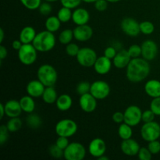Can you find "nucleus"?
I'll list each match as a JSON object with an SVG mask.
<instances>
[{
  "label": "nucleus",
  "instance_id": "864d4df0",
  "mask_svg": "<svg viewBox=\"0 0 160 160\" xmlns=\"http://www.w3.org/2000/svg\"><path fill=\"white\" fill-rule=\"evenodd\" d=\"M6 115V110H5V106L3 103L0 104V119H2Z\"/></svg>",
  "mask_w": 160,
  "mask_h": 160
},
{
  "label": "nucleus",
  "instance_id": "c03bdc74",
  "mask_svg": "<svg viewBox=\"0 0 160 160\" xmlns=\"http://www.w3.org/2000/svg\"><path fill=\"white\" fill-rule=\"evenodd\" d=\"M150 109H152L156 116H160V96L152 98L150 103Z\"/></svg>",
  "mask_w": 160,
  "mask_h": 160
},
{
  "label": "nucleus",
  "instance_id": "a211bd4d",
  "mask_svg": "<svg viewBox=\"0 0 160 160\" xmlns=\"http://www.w3.org/2000/svg\"><path fill=\"white\" fill-rule=\"evenodd\" d=\"M131 59L132 58L128 53V50L121 49L120 51L117 52V55L112 59V64L117 69H124L127 68Z\"/></svg>",
  "mask_w": 160,
  "mask_h": 160
},
{
  "label": "nucleus",
  "instance_id": "de8ad7c7",
  "mask_svg": "<svg viewBox=\"0 0 160 160\" xmlns=\"http://www.w3.org/2000/svg\"><path fill=\"white\" fill-rule=\"evenodd\" d=\"M94 5L95 9L98 12H104L108 8V2L106 0H97Z\"/></svg>",
  "mask_w": 160,
  "mask_h": 160
},
{
  "label": "nucleus",
  "instance_id": "5fc2aeb1",
  "mask_svg": "<svg viewBox=\"0 0 160 160\" xmlns=\"http://www.w3.org/2000/svg\"><path fill=\"white\" fill-rule=\"evenodd\" d=\"M4 37H5L4 31H3L2 28H1V29H0V43H2L3 40H4Z\"/></svg>",
  "mask_w": 160,
  "mask_h": 160
},
{
  "label": "nucleus",
  "instance_id": "4468645a",
  "mask_svg": "<svg viewBox=\"0 0 160 160\" xmlns=\"http://www.w3.org/2000/svg\"><path fill=\"white\" fill-rule=\"evenodd\" d=\"M79 106L81 109L87 113L93 112L97 108V99L89 92L80 95Z\"/></svg>",
  "mask_w": 160,
  "mask_h": 160
},
{
  "label": "nucleus",
  "instance_id": "f03ea898",
  "mask_svg": "<svg viewBox=\"0 0 160 160\" xmlns=\"http://www.w3.org/2000/svg\"><path fill=\"white\" fill-rule=\"evenodd\" d=\"M56 43L54 33L45 30L36 34L32 44L38 52H47L53 49Z\"/></svg>",
  "mask_w": 160,
  "mask_h": 160
},
{
  "label": "nucleus",
  "instance_id": "423d86ee",
  "mask_svg": "<svg viewBox=\"0 0 160 160\" xmlns=\"http://www.w3.org/2000/svg\"><path fill=\"white\" fill-rule=\"evenodd\" d=\"M86 148L80 142H71L64 150L63 157L67 160H83L86 156Z\"/></svg>",
  "mask_w": 160,
  "mask_h": 160
},
{
  "label": "nucleus",
  "instance_id": "ddd939ff",
  "mask_svg": "<svg viewBox=\"0 0 160 160\" xmlns=\"http://www.w3.org/2000/svg\"><path fill=\"white\" fill-rule=\"evenodd\" d=\"M106 152V144L103 139L95 138L92 139L88 145V152L93 157L98 158L105 155Z\"/></svg>",
  "mask_w": 160,
  "mask_h": 160
},
{
  "label": "nucleus",
  "instance_id": "f3484780",
  "mask_svg": "<svg viewBox=\"0 0 160 160\" xmlns=\"http://www.w3.org/2000/svg\"><path fill=\"white\" fill-rule=\"evenodd\" d=\"M112 65L113 64L112 59H109L103 55L102 56L97 58L94 64V69L98 74L106 75L110 71Z\"/></svg>",
  "mask_w": 160,
  "mask_h": 160
},
{
  "label": "nucleus",
  "instance_id": "dca6fc26",
  "mask_svg": "<svg viewBox=\"0 0 160 160\" xmlns=\"http://www.w3.org/2000/svg\"><path fill=\"white\" fill-rule=\"evenodd\" d=\"M140 145L132 138L126 140H123L120 144V149L122 152L128 156H138L139 150H140Z\"/></svg>",
  "mask_w": 160,
  "mask_h": 160
},
{
  "label": "nucleus",
  "instance_id": "b1692460",
  "mask_svg": "<svg viewBox=\"0 0 160 160\" xmlns=\"http://www.w3.org/2000/svg\"><path fill=\"white\" fill-rule=\"evenodd\" d=\"M56 107L62 112H66L71 108L73 105V99L71 96L67 94H62L58 97L56 102Z\"/></svg>",
  "mask_w": 160,
  "mask_h": 160
},
{
  "label": "nucleus",
  "instance_id": "bb28decb",
  "mask_svg": "<svg viewBox=\"0 0 160 160\" xmlns=\"http://www.w3.org/2000/svg\"><path fill=\"white\" fill-rule=\"evenodd\" d=\"M61 23L62 22L59 20V19L58 18L57 16H50L48 18L46 19L45 23V29L47 31H50V32L55 33L56 31H58L60 28Z\"/></svg>",
  "mask_w": 160,
  "mask_h": 160
},
{
  "label": "nucleus",
  "instance_id": "0eeeda50",
  "mask_svg": "<svg viewBox=\"0 0 160 160\" xmlns=\"http://www.w3.org/2000/svg\"><path fill=\"white\" fill-rule=\"evenodd\" d=\"M141 136L147 142L158 140L160 138V125L155 120L144 123L141 128Z\"/></svg>",
  "mask_w": 160,
  "mask_h": 160
},
{
  "label": "nucleus",
  "instance_id": "ea45409f",
  "mask_svg": "<svg viewBox=\"0 0 160 160\" xmlns=\"http://www.w3.org/2000/svg\"><path fill=\"white\" fill-rule=\"evenodd\" d=\"M51 2H48L45 1L44 2H42V4L40 5L38 9L39 12H40L42 15L43 16H48L52 11V7Z\"/></svg>",
  "mask_w": 160,
  "mask_h": 160
},
{
  "label": "nucleus",
  "instance_id": "c9c22d12",
  "mask_svg": "<svg viewBox=\"0 0 160 160\" xmlns=\"http://www.w3.org/2000/svg\"><path fill=\"white\" fill-rule=\"evenodd\" d=\"M80 49L81 48L76 43H73V42H70L68 45H66V53L71 57H76Z\"/></svg>",
  "mask_w": 160,
  "mask_h": 160
},
{
  "label": "nucleus",
  "instance_id": "f704fd0d",
  "mask_svg": "<svg viewBox=\"0 0 160 160\" xmlns=\"http://www.w3.org/2000/svg\"><path fill=\"white\" fill-rule=\"evenodd\" d=\"M91 89V84L88 81H81V82L78 83V85L76 87L77 93L79 95H84L90 92Z\"/></svg>",
  "mask_w": 160,
  "mask_h": 160
},
{
  "label": "nucleus",
  "instance_id": "37998d69",
  "mask_svg": "<svg viewBox=\"0 0 160 160\" xmlns=\"http://www.w3.org/2000/svg\"><path fill=\"white\" fill-rule=\"evenodd\" d=\"M156 114L153 112L152 109H147L142 112V120L144 123H148V122L154 121L155 117H156Z\"/></svg>",
  "mask_w": 160,
  "mask_h": 160
},
{
  "label": "nucleus",
  "instance_id": "a878e982",
  "mask_svg": "<svg viewBox=\"0 0 160 160\" xmlns=\"http://www.w3.org/2000/svg\"><path fill=\"white\" fill-rule=\"evenodd\" d=\"M58 97L59 96L54 86H51V87H45L42 98L44 102L46 104H53V103H56Z\"/></svg>",
  "mask_w": 160,
  "mask_h": 160
},
{
  "label": "nucleus",
  "instance_id": "49530a36",
  "mask_svg": "<svg viewBox=\"0 0 160 160\" xmlns=\"http://www.w3.org/2000/svg\"><path fill=\"white\" fill-rule=\"evenodd\" d=\"M55 144H56L58 147H59L61 149H62L64 151V150L66 149V148L69 145V144H70L69 138L62 137V136H58V138L56 139V142Z\"/></svg>",
  "mask_w": 160,
  "mask_h": 160
},
{
  "label": "nucleus",
  "instance_id": "4d7b16f0",
  "mask_svg": "<svg viewBox=\"0 0 160 160\" xmlns=\"http://www.w3.org/2000/svg\"><path fill=\"white\" fill-rule=\"evenodd\" d=\"M98 159L99 160H109V157H107V156H106L105 155H103V156H100V157L98 158Z\"/></svg>",
  "mask_w": 160,
  "mask_h": 160
},
{
  "label": "nucleus",
  "instance_id": "8fccbe9b",
  "mask_svg": "<svg viewBox=\"0 0 160 160\" xmlns=\"http://www.w3.org/2000/svg\"><path fill=\"white\" fill-rule=\"evenodd\" d=\"M112 119L114 123L120 124L124 122V114L121 112H116L112 114Z\"/></svg>",
  "mask_w": 160,
  "mask_h": 160
},
{
  "label": "nucleus",
  "instance_id": "a19ab883",
  "mask_svg": "<svg viewBox=\"0 0 160 160\" xmlns=\"http://www.w3.org/2000/svg\"><path fill=\"white\" fill-rule=\"evenodd\" d=\"M138 156L139 159L141 160H150L152 159V154L151 152L149 151V149L145 147H141L140 150H139L138 153Z\"/></svg>",
  "mask_w": 160,
  "mask_h": 160
},
{
  "label": "nucleus",
  "instance_id": "603ef678",
  "mask_svg": "<svg viewBox=\"0 0 160 160\" xmlns=\"http://www.w3.org/2000/svg\"><path fill=\"white\" fill-rule=\"evenodd\" d=\"M22 45H23V43H22L20 39L19 40H14L12 43V47L13 48V49L17 50V51H18L21 48Z\"/></svg>",
  "mask_w": 160,
  "mask_h": 160
},
{
  "label": "nucleus",
  "instance_id": "aec40b11",
  "mask_svg": "<svg viewBox=\"0 0 160 160\" xmlns=\"http://www.w3.org/2000/svg\"><path fill=\"white\" fill-rule=\"evenodd\" d=\"M90 20L89 12L84 8H76L73 11L72 14V21L78 26V25L88 24Z\"/></svg>",
  "mask_w": 160,
  "mask_h": 160
},
{
  "label": "nucleus",
  "instance_id": "39448f33",
  "mask_svg": "<svg viewBox=\"0 0 160 160\" xmlns=\"http://www.w3.org/2000/svg\"><path fill=\"white\" fill-rule=\"evenodd\" d=\"M78 130V126L71 119H62L56 124L55 131L58 136L70 138L74 135Z\"/></svg>",
  "mask_w": 160,
  "mask_h": 160
},
{
  "label": "nucleus",
  "instance_id": "6e6d98bb",
  "mask_svg": "<svg viewBox=\"0 0 160 160\" xmlns=\"http://www.w3.org/2000/svg\"><path fill=\"white\" fill-rule=\"evenodd\" d=\"M97 0H82V2L86 3H95Z\"/></svg>",
  "mask_w": 160,
  "mask_h": 160
},
{
  "label": "nucleus",
  "instance_id": "f8f14e48",
  "mask_svg": "<svg viewBox=\"0 0 160 160\" xmlns=\"http://www.w3.org/2000/svg\"><path fill=\"white\" fill-rule=\"evenodd\" d=\"M141 47L142 58L148 61H152L156 59L158 54V45L156 42L148 39L141 45Z\"/></svg>",
  "mask_w": 160,
  "mask_h": 160
},
{
  "label": "nucleus",
  "instance_id": "473e14b6",
  "mask_svg": "<svg viewBox=\"0 0 160 160\" xmlns=\"http://www.w3.org/2000/svg\"><path fill=\"white\" fill-rule=\"evenodd\" d=\"M140 31L142 34H145V35H149L154 32L155 26L151 21L145 20V21L140 23Z\"/></svg>",
  "mask_w": 160,
  "mask_h": 160
},
{
  "label": "nucleus",
  "instance_id": "1a4fd4ad",
  "mask_svg": "<svg viewBox=\"0 0 160 160\" xmlns=\"http://www.w3.org/2000/svg\"><path fill=\"white\" fill-rule=\"evenodd\" d=\"M90 93L97 100H104L110 93V86L106 81H95L91 84Z\"/></svg>",
  "mask_w": 160,
  "mask_h": 160
},
{
  "label": "nucleus",
  "instance_id": "2eb2a0df",
  "mask_svg": "<svg viewBox=\"0 0 160 160\" xmlns=\"http://www.w3.org/2000/svg\"><path fill=\"white\" fill-rule=\"evenodd\" d=\"M73 31V36L75 40L78 42H84L90 40L93 36V29L88 24L78 25L77 26Z\"/></svg>",
  "mask_w": 160,
  "mask_h": 160
},
{
  "label": "nucleus",
  "instance_id": "7ed1b4c3",
  "mask_svg": "<svg viewBox=\"0 0 160 160\" xmlns=\"http://www.w3.org/2000/svg\"><path fill=\"white\" fill-rule=\"evenodd\" d=\"M38 79L45 86H54L57 82L58 73L56 68L50 64H43L38 67L37 71Z\"/></svg>",
  "mask_w": 160,
  "mask_h": 160
},
{
  "label": "nucleus",
  "instance_id": "f257e3e1",
  "mask_svg": "<svg viewBox=\"0 0 160 160\" xmlns=\"http://www.w3.org/2000/svg\"><path fill=\"white\" fill-rule=\"evenodd\" d=\"M151 67L149 61L144 58H134L126 68V76L132 83H139L146 79L149 75Z\"/></svg>",
  "mask_w": 160,
  "mask_h": 160
},
{
  "label": "nucleus",
  "instance_id": "13d9d810",
  "mask_svg": "<svg viewBox=\"0 0 160 160\" xmlns=\"http://www.w3.org/2000/svg\"><path fill=\"white\" fill-rule=\"evenodd\" d=\"M108 2H112V3H116V2H120V0H106Z\"/></svg>",
  "mask_w": 160,
  "mask_h": 160
},
{
  "label": "nucleus",
  "instance_id": "58836bf2",
  "mask_svg": "<svg viewBox=\"0 0 160 160\" xmlns=\"http://www.w3.org/2000/svg\"><path fill=\"white\" fill-rule=\"evenodd\" d=\"M62 6L74 9L81 5L82 0H59Z\"/></svg>",
  "mask_w": 160,
  "mask_h": 160
},
{
  "label": "nucleus",
  "instance_id": "5701e85b",
  "mask_svg": "<svg viewBox=\"0 0 160 160\" xmlns=\"http://www.w3.org/2000/svg\"><path fill=\"white\" fill-rule=\"evenodd\" d=\"M36 33L35 29L33 27L26 26L21 30L19 35V39L23 44H31L35 38Z\"/></svg>",
  "mask_w": 160,
  "mask_h": 160
},
{
  "label": "nucleus",
  "instance_id": "09e8293b",
  "mask_svg": "<svg viewBox=\"0 0 160 160\" xmlns=\"http://www.w3.org/2000/svg\"><path fill=\"white\" fill-rule=\"evenodd\" d=\"M117 53V50H116V48L113 46H109L106 48V49L104 50V56L109 58V59H112V60L116 56Z\"/></svg>",
  "mask_w": 160,
  "mask_h": 160
},
{
  "label": "nucleus",
  "instance_id": "c756f323",
  "mask_svg": "<svg viewBox=\"0 0 160 160\" xmlns=\"http://www.w3.org/2000/svg\"><path fill=\"white\" fill-rule=\"evenodd\" d=\"M22 125H23V123H22V120L19 118V117L9 118L6 123V127L10 133H14L20 131L22 128Z\"/></svg>",
  "mask_w": 160,
  "mask_h": 160
},
{
  "label": "nucleus",
  "instance_id": "bf43d9fd",
  "mask_svg": "<svg viewBox=\"0 0 160 160\" xmlns=\"http://www.w3.org/2000/svg\"><path fill=\"white\" fill-rule=\"evenodd\" d=\"M44 1L48 2H55L56 1H59V0H44Z\"/></svg>",
  "mask_w": 160,
  "mask_h": 160
},
{
  "label": "nucleus",
  "instance_id": "e433bc0d",
  "mask_svg": "<svg viewBox=\"0 0 160 160\" xmlns=\"http://www.w3.org/2000/svg\"><path fill=\"white\" fill-rule=\"evenodd\" d=\"M48 152H49L50 156H52L53 158H56V159H59V158L63 156L64 151L62 149H61L59 147H58L56 144H54V145H51L49 147Z\"/></svg>",
  "mask_w": 160,
  "mask_h": 160
},
{
  "label": "nucleus",
  "instance_id": "72a5a7b5",
  "mask_svg": "<svg viewBox=\"0 0 160 160\" xmlns=\"http://www.w3.org/2000/svg\"><path fill=\"white\" fill-rule=\"evenodd\" d=\"M21 4L30 10L38 9L42 4V0H20Z\"/></svg>",
  "mask_w": 160,
  "mask_h": 160
},
{
  "label": "nucleus",
  "instance_id": "4c0bfd02",
  "mask_svg": "<svg viewBox=\"0 0 160 160\" xmlns=\"http://www.w3.org/2000/svg\"><path fill=\"white\" fill-rule=\"evenodd\" d=\"M128 53L132 59L142 56V47L138 45H132L128 49Z\"/></svg>",
  "mask_w": 160,
  "mask_h": 160
},
{
  "label": "nucleus",
  "instance_id": "9b49d317",
  "mask_svg": "<svg viewBox=\"0 0 160 160\" xmlns=\"http://www.w3.org/2000/svg\"><path fill=\"white\" fill-rule=\"evenodd\" d=\"M120 27L123 32L129 37H137L141 33L140 23L131 17L123 19L120 23Z\"/></svg>",
  "mask_w": 160,
  "mask_h": 160
},
{
  "label": "nucleus",
  "instance_id": "6ab92c4d",
  "mask_svg": "<svg viewBox=\"0 0 160 160\" xmlns=\"http://www.w3.org/2000/svg\"><path fill=\"white\" fill-rule=\"evenodd\" d=\"M45 86L38 80H32L30 81L26 87V91L28 95L33 98H40L42 96L44 91H45Z\"/></svg>",
  "mask_w": 160,
  "mask_h": 160
},
{
  "label": "nucleus",
  "instance_id": "6e6552de",
  "mask_svg": "<svg viewBox=\"0 0 160 160\" xmlns=\"http://www.w3.org/2000/svg\"><path fill=\"white\" fill-rule=\"evenodd\" d=\"M78 63L83 67H94L97 58L96 52L92 48L84 47L81 48L78 56H76Z\"/></svg>",
  "mask_w": 160,
  "mask_h": 160
},
{
  "label": "nucleus",
  "instance_id": "cd10ccee",
  "mask_svg": "<svg viewBox=\"0 0 160 160\" xmlns=\"http://www.w3.org/2000/svg\"><path fill=\"white\" fill-rule=\"evenodd\" d=\"M133 127L130 126L129 124L126 123H120L118 128V134L119 137L122 139V140H126V139H129L132 138L133 135Z\"/></svg>",
  "mask_w": 160,
  "mask_h": 160
},
{
  "label": "nucleus",
  "instance_id": "20e7f679",
  "mask_svg": "<svg viewBox=\"0 0 160 160\" xmlns=\"http://www.w3.org/2000/svg\"><path fill=\"white\" fill-rule=\"evenodd\" d=\"M18 58L22 64L26 66L32 65L38 58V50L33 44H23L18 50Z\"/></svg>",
  "mask_w": 160,
  "mask_h": 160
},
{
  "label": "nucleus",
  "instance_id": "393cba45",
  "mask_svg": "<svg viewBox=\"0 0 160 160\" xmlns=\"http://www.w3.org/2000/svg\"><path fill=\"white\" fill-rule=\"evenodd\" d=\"M20 104L22 111L28 114L31 113L35 109V102H34V98L30 96L29 95H24L20 98Z\"/></svg>",
  "mask_w": 160,
  "mask_h": 160
},
{
  "label": "nucleus",
  "instance_id": "7c9ffc66",
  "mask_svg": "<svg viewBox=\"0 0 160 160\" xmlns=\"http://www.w3.org/2000/svg\"><path fill=\"white\" fill-rule=\"evenodd\" d=\"M72 14L73 12L71 11V9L62 6L58 11L57 17L62 23H67L70 20H72Z\"/></svg>",
  "mask_w": 160,
  "mask_h": 160
},
{
  "label": "nucleus",
  "instance_id": "9d476101",
  "mask_svg": "<svg viewBox=\"0 0 160 160\" xmlns=\"http://www.w3.org/2000/svg\"><path fill=\"white\" fill-rule=\"evenodd\" d=\"M123 114H124V123H128L131 127L137 126L141 123V121H142V109L135 105L128 106L123 112Z\"/></svg>",
  "mask_w": 160,
  "mask_h": 160
},
{
  "label": "nucleus",
  "instance_id": "2f4dec72",
  "mask_svg": "<svg viewBox=\"0 0 160 160\" xmlns=\"http://www.w3.org/2000/svg\"><path fill=\"white\" fill-rule=\"evenodd\" d=\"M73 36V31L71 29H65L60 32L59 35V42L62 45H68L72 42Z\"/></svg>",
  "mask_w": 160,
  "mask_h": 160
},
{
  "label": "nucleus",
  "instance_id": "4be33fe9",
  "mask_svg": "<svg viewBox=\"0 0 160 160\" xmlns=\"http://www.w3.org/2000/svg\"><path fill=\"white\" fill-rule=\"evenodd\" d=\"M145 93L151 98H157L160 96V81L156 79L148 80L144 86Z\"/></svg>",
  "mask_w": 160,
  "mask_h": 160
},
{
  "label": "nucleus",
  "instance_id": "3c124183",
  "mask_svg": "<svg viewBox=\"0 0 160 160\" xmlns=\"http://www.w3.org/2000/svg\"><path fill=\"white\" fill-rule=\"evenodd\" d=\"M7 54L8 52L6 47L2 45H0V59H1V61H2L5 58H6Z\"/></svg>",
  "mask_w": 160,
  "mask_h": 160
},
{
  "label": "nucleus",
  "instance_id": "412c9836",
  "mask_svg": "<svg viewBox=\"0 0 160 160\" xmlns=\"http://www.w3.org/2000/svg\"><path fill=\"white\" fill-rule=\"evenodd\" d=\"M5 110H6V115L9 118L12 117H18L23 112L20 106V101L15 99H11L6 102L4 104Z\"/></svg>",
  "mask_w": 160,
  "mask_h": 160
},
{
  "label": "nucleus",
  "instance_id": "a18cd8bd",
  "mask_svg": "<svg viewBox=\"0 0 160 160\" xmlns=\"http://www.w3.org/2000/svg\"><path fill=\"white\" fill-rule=\"evenodd\" d=\"M148 148L152 155H157L160 152V142L158 140L152 141L148 144Z\"/></svg>",
  "mask_w": 160,
  "mask_h": 160
},
{
  "label": "nucleus",
  "instance_id": "c85d7f7f",
  "mask_svg": "<svg viewBox=\"0 0 160 160\" xmlns=\"http://www.w3.org/2000/svg\"><path fill=\"white\" fill-rule=\"evenodd\" d=\"M26 121L28 126L33 130L38 129L42 124V118L38 114L33 113V112L29 113V115L27 117Z\"/></svg>",
  "mask_w": 160,
  "mask_h": 160
},
{
  "label": "nucleus",
  "instance_id": "79ce46f5",
  "mask_svg": "<svg viewBox=\"0 0 160 160\" xmlns=\"http://www.w3.org/2000/svg\"><path fill=\"white\" fill-rule=\"evenodd\" d=\"M9 130L6 125H2L0 127V145H3L8 140L9 138Z\"/></svg>",
  "mask_w": 160,
  "mask_h": 160
}]
</instances>
